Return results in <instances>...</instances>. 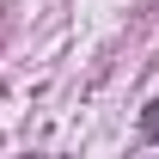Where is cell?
Masks as SVG:
<instances>
[{
  "mask_svg": "<svg viewBox=\"0 0 159 159\" xmlns=\"http://www.w3.org/2000/svg\"><path fill=\"white\" fill-rule=\"evenodd\" d=\"M141 135H147V141H159V104H147V116H141Z\"/></svg>",
  "mask_w": 159,
  "mask_h": 159,
  "instance_id": "6da1fadb",
  "label": "cell"
}]
</instances>
